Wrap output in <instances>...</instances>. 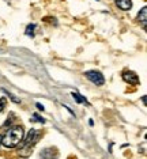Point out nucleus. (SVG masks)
<instances>
[{"label": "nucleus", "instance_id": "f257e3e1", "mask_svg": "<svg viewBox=\"0 0 147 159\" xmlns=\"http://www.w3.org/2000/svg\"><path fill=\"white\" fill-rule=\"evenodd\" d=\"M23 136L25 133L22 126H14L4 133V136H2V144L7 148H14L23 140Z\"/></svg>", "mask_w": 147, "mask_h": 159}, {"label": "nucleus", "instance_id": "f03ea898", "mask_svg": "<svg viewBox=\"0 0 147 159\" xmlns=\"http://www.w3.org/2000/svg\"><path fill=\"white\" fill-rule=\"evenodd\" d=\"M85 76L87 78L91 83H94L95 86H102L103 83H105V78H103V75L99 71H95V70L87 71L85 74Z\"/></svg>", "mask_w": 147, "mask_h": 159}, {"label": "nucleus", "instance_id": "423d86ee", "mask_svg": "<svg viewBox=\"0 0 147 159\" xmlns=\"http://www.w3.org/2000/svg\"><path fill=\"white\" fill-rule=\"evenodd\" d=\"M116 6L123 11H128L132 8V2L131 0H116Z\"/></svg>", "mask_w": 147, "mask_h": 159}, {"label": "nucleus", "instance_id": "1a4fd4ad", "mask_svg": "<svg viewBox=\"0 0 147 159\" xmlns=\"http://www.w3.org/2000/svg\"><path fill=\"white\" fill-rule=\"evenodd\" d=\"M71 95L74 97L76 102H79V103H87V101H86V98H85V97L79 95V94H76V93H72V94H71Z\"/></svg>", "mask_w": 147, "mask_h": 159}, {"label": "nucleus", "instance_id": "39448f33", "mask_svg": "<svg viewBox=\"0 0 147 159\" xmlns=\"http://www.w3.org/2000/svg\"><path fill=\"white\" fill-rule=\"evenodd\" d=\"M40 157H41L42 159H57V158H59V154L56 152L55 148L48 147V148H44V150L41 151Z\"/></svg>", "mask_w": 147, "mask_h": 159}, {"label": "nucleus", "instance_id": "6e6552de", "mask_svg": "<svg viewBox=\"0 0 147 159\" xmlns=\"http://www.w3.org/2000/svg\"><path fill=\"white\" fill-rule=\"evenodd\" d=\"M34 30H35V25H29L26 27V35L27 37H34Z\"/></svg>", "mask_w": 147, "mask_h": 159}, {"label": "nucleus", "instance_id": "9d476101", "mask_svg": "<svg viewBox=\"0 0 147 159\" xmlns=\"http://www.w3.org/2000/svg\"><path fill=\"white\" fill-rule=\"evenodd\" d=\"M3 91H4V93L7 94V95H8V97H10V98H11V101H12V102H15V103H21V99H18V98H16V97H15V95H12V94H11V93H8V91H7V90H6V89H3Z\"/></svg>", "mask_w": 147, "mask_h": 159}, {"label": "nucleus", "instance_id": "7ed1b4c3", "mask_svg": "<svg viewBox=\"0 0 147 159\" xmlns=\"http://www.w3.org/2000/svg\"><path fill=\"white\" fill-rule=\"evenodd\" d=\"M40 137H41V132H38L37 129H30L29 133L26 135V137H25L23 146H27V147L34 146V144L38 142V139H40Z\"/></svg>", "mask_w": 147, "mask_h": 159}, {"label": "nucleus", "instance_id": "9b49d317", "mask_svg": "<svg viewBox=\"0 0 147 159\" xmlns=\"http://www.w3.org/2000/svg\"><path fill=\"white\" fill-rule=\"evenodd\" d=\"M6 105H7V99L3 97V98H0V113L3 111V109L6 107Z\"/></svg>", "mask_w": 147, "mask_h": 159}, {"label": "nucleus", "instance_id": "0eeeda50", "mask_svg": "<svg viewBox=\"0 0 147 159\" xmlns=\"http://www.w3.org/2000/svg\"><path fill=\"white\" fill-rule=\"evenodd\" d=\"M146 15H147V8L146 7H143L142 8V11L139 12V15H138V19H139V22H142L143 23V26H146Z\"/></svg>", "mask_w": 147, "mask_h": 159}, {"label": "nucleus", "instance_id": "20e7f679", "mask_svg": "<svg viewBox=\"0 0 147 159\" xmlns=\"http://www.w3.org/2000/svg\"><path fill=\"white\" fill-rule=\"evenodd\" d=\"M123 79H124V82L130 83L131 86H138L139 83H140V80H139V76L135 74V72H132V71H124L123 72Z\"/></svg>", "mask_w": 147, "mask_h": 159}, {"label": "nucleus", "instance_id": "4468645a", "mask_svg": "<svg viewBox=\"0 0 147 159\" xmlns=\"http://www.w3.org/2000/svg\"><path fill=\"white\" fill-rule=\"evenodd\" d=\"M0 144H2V135H0Z\"/></svg>", "mask_w": 147, "mask_h": 159}, {"label": "nucleus", "instance_id": "f8f14e48", "mask_svg": "<svg viewBox=\"0 0 147 159\" xmlns=\"http://www.w3.org/2000/svg\"><path fill=\"white\" fill-rule=\"evenodd\" d=\"M31 117H33V118H35V120H34V121L42 122V124H44V122H45V118H42V117H40V116H38V114H33V116H31Z\"/></svg>", "mask_w": 147, "mask_h": 159}, {"label": "nucleus", "instance_id": "ddd939ff", "mask_svg": "<svg viewBox=\"0 0 147 159\" xmlns=\"http://www.w3.org/2000/svg\"><path fill=\"white\" fill-rule=\"evenodd\" d=\"M37 107H38V109H40L41 111H44V110H45V107H44V106H42V105H41V103H37Z\"/></svg>", "mask_w": 147, "mask_h": 159}]
</instances>
